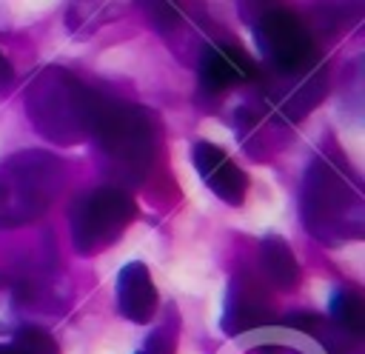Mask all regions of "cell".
<instances>
[{"instance_id":"1","label":"cell","mask_w":365,"mask_h":354,"mask_svg":"<svg viewBox=\"0 0 365 354\" xmlns=\"http://www.w3.org/2000/svg\"><path fill=\"white\" fill-rule=\"evenodd\" d=\"M299 214L311 237L339 246L365 234V197L359 177L342 154H317L302 177Z\"/></svg>"},{"instance_id":"2","label":"cell","mask_w":365,"mask_h":354,"mask_svg":"<svg viewBox=\"0 0 365 354\" xmlns=\"http://www.w3.org/2000/svg\"><path fill=\"white\" fill-rule=\"evenodd\" d=\"M106 94L86 86L63 66H46L26 88V111L31 126L57 146H74L91 137Z\"/></svg>"},{"instance_id":"3","label":"cell","mask_w":365,"mask_h":354,"mask_svg":"<svg viewBox=\"0 0 365 354\" xmlns=\"http://www.w3.org/2000/svg\"><path fill=\"white\" fill-rule=\"evenodd\" d=\"M103 168L111 180L140 186L154 166L157 123L145 106L106 97L91 128Z\"/></svg>"},{"instance_id":"4","label":"cell","mask_w":365,"mask_h":354,"mask_svg":"<svg viewBox=\"0 0 365 354\" xmlns=\"http://www.w3.org/2000/svg\"><path fill=\"white\" fill-rule=\"evenodd\" d=\"M66 186V166L43 148H23L0 160V228L40 220Z\"/></svg>"},{"instance_id":"5","label":"cell","mask_w":365,"mask_h":354,"mask_svg":"<svg viewBox=\"0 0 365 354\" xmlns=\"http://www.w3.org/2000/svg\"><path fill=\"white\" fill-rule=\"evenodd\" d=\"M137 206L131 194L120 186H103L83 194L68 214L71 243L80 254H97L123 237L134 220Z\"/></svg>"},{"instance_id":"6","label":"cell","mask_w":365,"mask_h":354,"mask_svg":"<svg viewBox=\"0 0 365 354\" xmlns=\"http://www.w3.org/2000/svg\"><path fill=\"white\" fill-rule=\"evenodd\" d=\"M254 34L274 77H299L317 66L314 37L299 14L271 6L254 20Z\"/></svg>"},{"instance_id":"7","label":"cell","mask_w":365,"mask_h":354,"mask_svg":"<svg viewBox=\"0 0 365 354\" xmlns=\"http://www.w3.org/2000/svg\"><path fill=\"white\" fill-rule=\"evenodd\" d=\"M277 320L274 303L268 288L259 277L248 271H237L225 288V308H222V331L225 334H245Z\"/></svg>"},{"instance_id":"8","label":"cell","mask_w":365,"mask_h":354,"mask_svg":"<svg viewBox=\"0 0 365 354\" xmlns=\"http://www.w3.org/2000/svg\"><path fill=\"white\" fill-rule=\"evenodd\" d=\"M262 69L237 43H211L200 54V88L205 94H222L242 83H259Z\"/></svg>"},{"instance_id":"9","label":"cell","mask_w":365,"mask_h":354,"mask_svg":"<svg viewBox=\"0 0 365 354\" xmlns=\"http://www.w3.org/2000/svg\"><path fill=\"white\" fill-rule=\"evenodd\" d=\"M191 160L194 168L200 174V180L228 206H242L245 194H248V177L245 171L214 143L200 140L191 148Z\"/></svg>"},{"instance_id":"10","label":"cell","mask_w":365,"mask_h":354,"mask_svg":"<svg viewBox=\"0 0 365 354\" xmlns=\"http://www.w3.org/2000/svg\"><path fill=\"white\" fill-rule=\"evenodd\" d=\"M117 305L131 323H148L157 314V288L145 263H125L117 274Z\"/></svg>"},{"instance_id":"11","label":"cell","mask_w":365,"mask_h":354,"mask_svg":"<svg viewBox=\"0 0 365 354\" xmlns=\"http://www.w3.org/2000/svg\"><path fill=\"white\" fill-rule=\"evenodd\" d=\"M328 88V74L322 66L308 69L305 74H299L297 86H288L282 91H271L268 94V106L274 111V117H285V120H302L322 97Z\"/></svg>"},{"instance_id":"12","label":"cell","mask_w":365,"mask_h":354,"mask_svg":"<svg viewBox=\"0 0 365 354\" xmlns=\"http://www.w3.org/2000/svg\"><path fill=\"white\" fill-rule=\"evenodd\" d=\"M259 268H262L265 280L279 291H291L299 285V274H302L299 263H297L291 246L277 234H268L259 243Z\"/></svg>"},{"instance_id":"13","label":"cell","mask_w":365,"mask_h":354,"mask_svg":"<svg viewBox=\"0 0 365 354\" xmlns=\"http://www.w3.org/2000/svg\"><path fill=\"white\" fill-rule=\"evenodd\" d=\"M331 320L334 325L359 340L365 334V300L356 288H336L334 297H331Z\"/></svg>"},{"instance_id":"14","label":"cell","mask_w":365,"mask_h":354,"mask_svg":"<svg viewBox=\"0 0 365 354\" xmlns=\"http://www.w3.org/2000/svg\"><path fill=\"white\" fill-rule=\"evenodd\" d=\"M111 14H117V0H71L66 9V26L77 34H86L108 23Z\"/></svg>"},{"instance_id":"15","label":"cell","mask_w":365,"mask_h":354,"mask_svg":"<svg viewBox=\"0 0 365 354\" xmlns=\"http://www.w3.org/2000/svg\"><path fill=\"white\" fill-rule=\"evenodd\" d=\"M9 354H60V345L57 340L46 331V328H37V325H23L11 345H6Z\"/></svg>"},{"instance_id":"16","label":"cell","mask_w":365,"mask_h":354,"mask_svg":"<svg viewBox=\"0 0 365 354\" xmlns=\"http://www.w3.org/2000/svg\"><path fill=\"white\" fill-rule=\"evenodd\" d=\"M285 325H288V328H297V331H302V334H311V337H317V340H325V348H328L331 354L339 351V340H336V334H331V323L322 320L319 314H294V317L285 320Z\"/></svg>"},{"instance_id":"17","label":"cell","mask_w":365,"mask_h":354,"mask_svg":"<svg viewBox=\"0 0 365 354\" xmlns=\"http://www.w3.org/2000/svg\"><path fill=\"white\" fill-rule=\"evenodd\" d=\"M134 3L143 9V14L160 31H171L180 23V3L177 0H134Z\"/></svg>"},{"instance_id":"18","label":"cell","mask_w":365,"mask_h":354,"mask_svg":"<svg viewBox=\"0 0 365 354\" xmlns=\"http://www.w3.org/2000/svg\"><path fill=\"white\" fill-rule=\"evenodd\" d=\"M174 345H177V337H174V328H160L154 331L143 348L137 354H174Z\"/></svg>"},{"instance_id":"19","label":"cell","mask_w":365,"mask_h":354,"mask_svg":"<svg viewBox=\"0 0 365 354\" xmlns=\"http://www.w3.org/2000/svg\"><path fill=\"white\" fill-rule=\"evenodd\" d=\"M11 83H14V69H11V63L0 54V91L11 88Z\"/></svg>"},{"instance_id":"20","label":"cell","mask_w":365,"mask_h":354,"mask_svg":"<svg viewBox=\"0 0 365 354\" xmlns=\"http://www.w3.org/2000/svg\"><path fill=\"white\" fill-rule=\"evenodd\" d=\"M0 354H9V351H6V345H0Z\"/></svg>"}]
</instances>
